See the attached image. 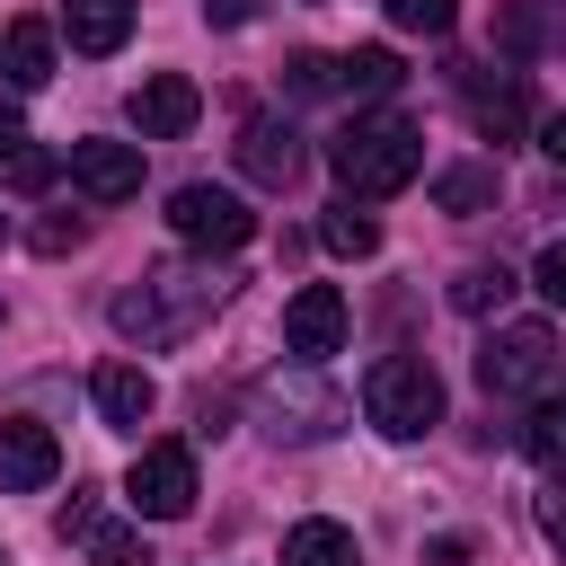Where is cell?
<instances>
[{
    "label": "cell",
    "instance_id": "6",
    "mask_svg": "<svg viewBox=\"0 0 566 566\" xmlns=\"http://www.w3.org/2000/svg\"><path fill=\"white\" fill-rule=\"evenodd\" d=\"M168 230H177L186 248L230 256V248H248V239H256V212H248L230 186H177V195H168Z\"/></svg>",
    "mask_w": 566,
    "mask_h": 566
},
{
    "label": "cell",
    "instance_id": "8",
    "mask_svg": "<svg viewBox=\"0 0 566 566\" xmlns=\"http://www.w3.org/2000/svg\"><path fill=\"white\" fill-rule=\"evenodd\" d=\"M336 345H345V292H336V283H301V292L283 301V354L327 363Z\"/></svg>",
    "mask_w": 566,
    "mask_h": 566
},
{
    "label": "cell",
    "instance_id": "24",
    "mask_svg": "<svg viewBox=\"0 0 566 566\" xmlns=\"http://www.w3.org/2000/svg\"><path fill=\"white\" fill-rule=\"evenodd\" d=\"M389 9V27H407V35H451V18H460V0H380Z\"/></svg>",
    "mask_w": 566,
    "mask_h": 566
},
{
    "label": "cell",
    "instance_id": "14",
    "mask_svg": "<svg viewBox=\"0 0 566 566\" xmlns=\"http://www.w3.org/2000/svg\"><path fill=\"white\" fill-rule=\"evenodd\" d=\"M62 35H71V53H124L133 0H62Z\"/></svg>",
    "mask_w": 566,
    "mask_h": 566
},
{
    "label": "cell",
    "instance_id": "22",
    "mask_svg": "<svg viewBox=\"0 0 566 566\" xmlns=\"http://www.w3.org/2000/svg\"><path fill=\"white\" fill-rule=\"evenodd\" d=\"M80 548H88V566H150V539H142L133 522H97Z\"/></svg>",
    "mask_w": 566,
    "mask_h": 566
},
{
    "label": "cell",
    "instance_id": "4",
    "mask_svg": "<svg viewBox=\"0 0 566 566\" xmlns=\"http://www.w3.org/2000/svg\"><path fill=\"white\" fill-rule=\"evenodd\" d=\"M557 371H566V354H557V327H539V318H513L478 345V380L495 398H548Z\"/></svg>",
    "mask_w": 566,
    "mask_h": 566
},
{
    "label": "cell",
    "instance_id": "13",
    "mask_svg": "<svg viewBox=\"0 0 566 566\" xmlns=\"http://www.w3.org/2000/svg\"><path fill=\"white\" fill-rule=\"evenodd\" d=\"M301 159H310V150H301V133H292V124H274V115H256V124L239 133V168H248L256 186H292V177H301Z\"/></svg>",
    "mask_w": 566,
    "mask_h": 566
},
{
    "label": "cell",
    "instance_id": "15",
    "mask_svg": "<svg viewBox=\"0 0 566 566\" xmlns=\"http://www.w3.org/2000/svg\"><path fill=\"white\" fill-rule=\"evenodd\" d=\"M495 195H504V177H495L486 159H451V168L433 177V203H442L451 221H478V212H495Z\"/></svg>",
    "mask_w": 566,
    "mask_h": 566
},
{
    "label": "cell",
    "instance_id": "9",
    "mask_svg": "<svg viewBox=\"0 0 566 566\" xmlns=\"http://www.w3.org/2000/svg\"><path fill=\"white\" fill-rule=\"evenodd\" d=\"M62 478V442L35 416H0V495H35Z\"/></svg>",
    "mask_w": 566,
    "mask_h": 566
},
{
    "label": "cell",
    "instance_id": "12",
    "mask_svg": "<svg viewBox=\"0 0 566 566\" xmlns=\"http://www.w3.org/2000/svg\"><path fill=\"white\" fill-rule=\"evenodd\" d=\"M88 398H97V416H106L115 433H142V424H150V407H159V389H150V371H142V363H97Z\"/></svg>",
    "mask_w": 566,
    "mask_h": 566
},
{
    "label": "cell",
    "instance_id": "1",
    "mask_svg": "<svg viewBox=\"0 0 566 566\" xmlns=\"http://www.w3.org/2000/svg\"><path fill=\"white\" fill-rule=\"evenodd\" d=\"M221 292H230L221 265H142V274L115 292V336H133V345H177V336H195V327L221 310Z\"/></svg>",
    "mask_w": 566,
    "mask_h": 566
},
{
    "label": "cell",
    "instance_id": "17",
    "mask_svg": "<svg viewBox=\"0 0 566 566\" xmlns=\"http://www.w3.org/2000/svg\"><path fill=\"white\" fill-rule=\"evenodd\" d=\"M0 62H9V80H18V88H44V80H53V27H44V18H9Z\"/></svg>",
    "mask_w": 566,
    "mask_h": 566
},
{
    "label": "cell",
    "instance_id": "28",
    "mask_svg": "<svg viewBox=\"0 0 566 566\" xmlns=\"http://www.w3.org/2000/svg\"><path fill=\"white\" fill-rule=\"evenodd\" d=\"M531 283H539V301H557V310H566V239H548V248H539Z\"/></svg>",
    "mask_w": 566,
    "mask_h": 566
},
{
    "label": "cell",
    "instance_id": "16",
    "mask_svg": "<svg viewBox=\"0 0 566 566\" xmlns=\"http://www.w3.org/2000/svg\"><path fill=\"white\" fill-rule=\"evenodd\" d=\"M283 566H363V548H354V531L345 522H292L283 531Z\"/></svg>",
    "mask_w": 566,
    "mask_h": 566
},
{
    "label": "cell",
    "instance_id": "29",
    "mask_svg": "<svg viewBox=\"0 0 566 566\" xmlns=\"http://www.w3.org/2000/svg\"><path fill=\"white\" fill-rule=\"evenodd\" d=\"M548 27H539V9L531 0H504V44H539Z\"/></svg>",
    "mask_w": 566,
    "mask_h": 566
},
{
    "label": "cell",
    "instance_id": "11",
    "mask_svg": "<svg viewBox=\"0 0 566 566\" xmlns=\"http://www.w3.org/2000/svg\"><path fill=\"white\" fill-rule=\"evenodd\" d=\"M71 177L88 203H133L142 195V142H71Z\"/></svg>",
    "mask_w": 566,
    "mask_h": 566
},
{
    "label": "cell",
    "instance_id": "7",
    "mask_svg": "<svg viewBox=\"0 0 566 566\" xmlns=\"http://www.w3.org/2000/svg\"><path fill=\"white\" fill-rule=\"evenodd\" d=\"M256 424H265V442H318V433L345 424V398H336L327 380L292 371V380H274V389L256 398Z\"/></svg>",
    "mask_w": 566,
    "mask_h": 566
},
{
    "label": "cell",
    "instance_id": "5",
    "mask_svg": "<svg viewBox=\"0 0 566 566\" xmlns=\"http://www.w3.org/2000/svg\"><path fill=\"white\" fill-rule=\"evenodd\" d=\"M124 504L142 522H186L195 513V451L186 442H142V460L124 469Z\"/></svg>",
    "mask_w": 566,
    "mask_h": 566
},
{
    "label": "cell",
    "instance_id": "3",
    "mask_svg": "<svg viewBox=\"0 0 566 566\" xmlns=\"http://www.w3.org/2000/svg\"><path fill=\"white\" fill-rule=\"evenodd\" d=\"M363 416H371L389 442L433 433V424H442V380H433V363H424V354H380V363L363 371Z\"/></svg>",
    "mask_w": 566,
    "mask_h": 566
},
{
    "label": "cell",
    "instance_id": "2",
    "mask_svg": "<svg viewBox=\"0 0 566 566\" xmlns=\"http://www.w3.org/2000/svg\"><path fill=\"white\" fill-rule=\"evenodd\" d=\"M327 168L345 177V195H398V186H416V168H424V142H416V124L407 115H354L336 142H327Z\"/></svg>",
    "mask_w": 566,
    "mask_h": 566
},
{
    "label": "cell",
    "instance_id": "18",
    "mask_svg": "<svg viewBox=\"0 0 566 566\" xmlns=\"http://www.w3.org/2000/svg\"><path fill=\"white\" fill-rule=\"evenodd\" d=\"M398 80H407V71H398L389 44H354V53L336 62V88H345V97H389Z\"/></svg>",
    "mask_w": 566,
    "mask_h": 566
},
{
    "label": "cell",
    "instance_id": "32",
    "mask_svg": "<svg viewBox=\"0 0 566 566\" xmlns=\"http://www.w3.org/2000/svg\"><path fill=\"white\" fill-rule=\"evenodd\" d=\"M203 18H212V27H248V18H256V0H203Z\"/></svg>",
    "mask_w": 566,
    "mask_h": 566
},
{
    "label": "cell",
    "instance_id": "25",
    "mask_svg": "<svg viewBox=\"0 0 566 566\" xmlns=\"http://www.w3.org/2000/svg\"><path fill=\"white\" fill-rule=\"evenodd\" d=\"M0 186H18V195H35V186H53V150H35V142H18V150L0 159Z\"/></svg>",
    "mask_w": 566,
    "mask_h": 566
},
{
    "label": "cell",
    "instance_id": "10",
    "mask_svg": "<svg viewBox=\"0 0 566 566\" xmlns=\"http://www.w3.org/2000/svg\"><path fill=\"white\" fill-rule=\"evenodd\" d=\"M124 115H133V133H142V142H177V133L203 115V88H195L186 71H150V80L133 88V106H124Z\"/></svg>",
    "mask_w": 566,
    "mask_h": 566
},
{
    "label": "cell",
    "instance_id": "21",
    "mask_svg": "<svg viewBox=\"0 0 566 566\" xmlns=\"http://www.w3.org/2000/svg\"><path fill=\"white\" fill-rule=\"evenodd\" d=\"M318 239H327L336 256H380V221H371V212H354V195L318 221Z\"/></svg>",
    "mask_w": 566,
    "mask_h": 566
},
{
    "label": "cell",
    "instance_id": "31",
    "mask_svg": "<svg viewBox=\"0 0 566 566\" xmlns=\"http://www.w3.org/2000/svg\"><path fill=\"white\" fill-rule=\"evenodd\" d=\"M539 150L566 168V106H557V115H539Z\"/></svg>",
    "mask_w": 566,
    "mask_h": 566
},
{
    "label": "cell",
    "instance_id": "33",
    "mask_svg": "<svg viewBox=\"0 0 566 566\" xmlns=\"http://www.w3.org/2000/svg\"><path fill=\"white\" fill-rule=\"evenodd\" d=\"M0 566H9V557H0Z\"/></svg>",
    "mask_w": 566,
    "mask_h": 566
},
{
    "label": "cell",
    "instance_id": "27",
    "mask_svg": "<svg viewBox=\"0 0 566 566\" xmlns=\"http://www.w3.org/2000/svg\"><path fill=\"white\" fill-rule=\"evenodd\" d=\"M539 539L566 557V469H548V486H539Z\"/></svg>",
    "mask_w": 566,
    "mask_h": 566
},
{
    "label": "cell",
    "instance_id": "20",
    "mask_svg": "<svg viewBox=\"0 0 566 566\" xmlns=\"http://www.w3.org/2000/svg\"><path fill=\"white\" fill-rule=\"evenodd\" d=\"M504 301H513V274H504V265H460V274H451V310H460V318H486V310H504Z\"/></svg>",
    "mask_w": 566,
    "mask_h": 566
},
{
    "label": "cell",
    "instance_id": "19",
    "mask_svg": "<svg viewBox=\"0 0 566 566\" xmlns=\"http://www.w3.org/2000/svg\"><path fill=\"white\" fill-rule=\"evenodd\" d=\"M469 115H478V133H522L531 124V97H522V80H495V88H469Z\"/></svg>",
    "mask_w": 566,
    "mask_h": 566
},
{
    "label": "cell",
    "instance_id": "23",
    "mask_svg": "<svg viewBox=\"0 0 566 566\" xmlns=\"http://www.w3.org/2000/svg\"><path fill=\"white\" fill-rule=\"evenodd\" d=\"M522 451H531L539 469H566V407H539V416L522 424Z\"/></svg>",
    "mask_w": 566,
    "mask_h": 566
},
{
    "label": "cell",
    "instance_id": "26",
    "mask_svg": "<svg viewBox=\"0 0 566 566\" xmlns=\"http://www.w3.org/2000/svg\"><path fill=\"white\" fill-rule=\"evenodd\" d=\"M80 239H88V221H80V212H44V221H35V256H71Z\"/></svg>",
    "mask_w": 566,
    "mask_h": 566
},
{
    "label": "cell",
    "instance_id": "30",
    "mask_svg": "<svg viewBox=\"0 0 566 566\" xmlns=\"http://www.w3.org/2000/svg\"><path fill=\"white\" fill-rule=\"evenodd\" d=\"M88 531H97V504L71 495V504H62V539H88Z\"/></svg>",
    "mask_w": 566,
    "mask_h": 566
}]
</instances>
